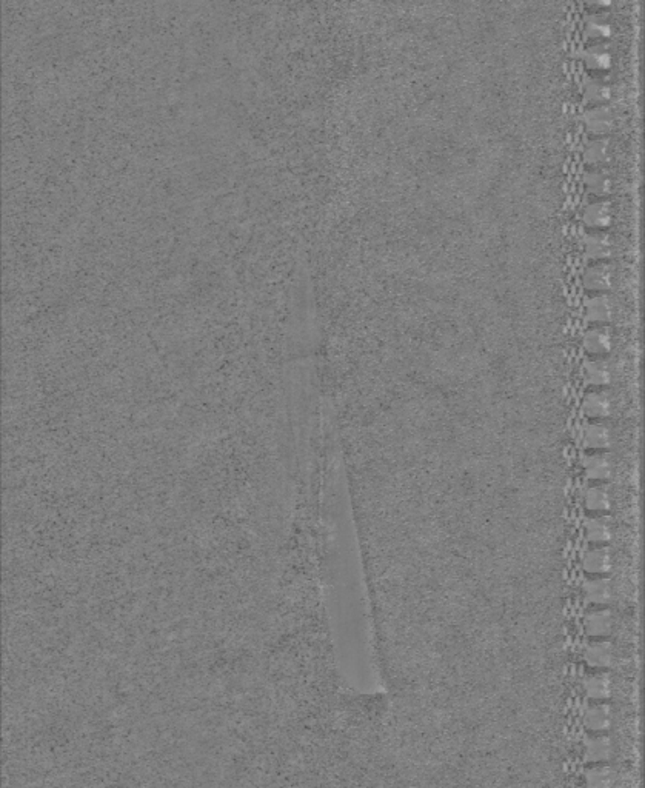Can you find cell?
Listing matches in <instances>:
<instances>
[{"label": "cell", "mask_w": 645, "mask_h": 788, "mask_svg": "<svg viewBox=\"0 0 645 788\" xmlns=\"http://www.w3.org/2000/svg\"><path fill=\"white\" fill-rule=\"evenodd\" d=\"M586 248L587 253L593 259H605L612 251V242L607 234L604 233H593L587 236L586 239Z\"/></svg>", "instance_id": "7"}, {"label": "cell", "mask_w": 645, "mask_h": 788, "mask_svg": "<svg viewBox=\"0 0 645 788\" xmlns=\"http://www.w3.org/2000/svg\"><path fill=\"white\" fill-rule=\"evenodd\" d=\"M586 470L590 477H595V479H604V477L610 474V464L605 457L599 455L590 456L586 460Z\"/></svg>", "instance_id": "17"}, {"label": "cell", "mask_w": 645, "mask_h": 788, "mask_svg": "<svg viewBox=\"0 0 645 788\" xmlns=\"http://www.w3.org/2000/svg\"><path fill=\"white\" fill-rule=\"evenodd\" d=\"M586 628L590 636H607L613 630V616L608 610H595L587 615Z\"/></svg>", "instance_id": "6"}, {"label": "cell", "mask_w": 645, "mask_h": 788, "mask_svg": "<svg viewBox=\"0 0 645 788\" xmlns=\"http://www.w3.org/2000/svg\"><path fill=\"white\" fill-rule=\"evenodd\" d=\"M586 595L588 600L595 602V604H605L610 596H612V591H610V587L605 581L595 579L587 582Z\"/></svg>", "instance_id": "14"}, {"label": "cell", "mask_w": 645, "mask_h": 788, "mask_svg": "<svg viewBox=\"0 0 645 788\" xmlns=\"http://www.w3.org/2000/svg\"><path fill=\"white\" fill-rule=\"evenodd\" d=\"M584 569L591 574H603L610 569L608 553L603 548H593L584 556Z\"/></svg>", "instance_id": "8"}, {"label": "cell", "mask_w": 645, "mask_h": 788, "mask_svg": "<svg viewBox=\"0 0 645 788\" xmlns=\"http://www.w3.org/2000/svg\"><path fill=\"white\" fill-rule=\"evenodd\" d=\"M616 777L615 770L607 764H591L586 770L587 788H615Z\"/></svg>", "instance_id": "5"}, {"label": "cell", "mask_w": 645, "mask_h": 788, "mask_svg": "<svg viewBox=\"0 0 645 788\" xmlns=\"http://www.w3.org/2000/svg\"><path fill=\"white\" fill-rule=\"evenodd\" d=\"M613 123L612 113L605 106H596L587 114V125L591 131L603 135Z\"/></svg>", "instance_id": "9"}, {"label": "cell", "mask_w": 645, "mask_h": 788, "mask_svg": "<svg viewBox=\"0 0 645 788\" xmlns=\"http://www.w3.org/2000/svg\"><path fill=\"white\" fill-rule=\"evenodd\" d=\"M615 753L613 739L605 734L595 733L586 739V758L590 764H607Z\"/></svg>", "instance_id": "2"}, {"label": "cell", "mask_w": 645, "mask_h": 788, "mask_svg": "<svg viewBox=\"0 0 645 788\" xmlns=\"http://www.w3.org/2000/svg\"><path fill=\"white\" fill-rule=\"evenodd\" d=\"M608 431L603 425H588L586 428V444L588 448L603 450L608 445Z\"/></svg>", "instance_id": "13"}, {"label": "cell", "mask_w": 645, "mask_h": 788, "mask_svg": "<svg viewBox=\"0 0 645 788\" xmlns=\"http://www.w3.org/2000/svg\"><path fill=\"white\" fill-rule=\"evenodd\" d=\"M587 312L590 319H593V321L598 322H604L612 316V304H610L607 296H596L593 299H590V302L587 305Z\"/></svg>", "instance_id": "11"}, {"label": "cell", "mask_w": 645, "mask_h": 788, "mask_svg": "<svg viewBox=\"0 0 645 788\" xmlns=\"http://www.w3.org/2000/svg\"><path fill=\"white\" fill-rule=\"evenodd\" d=\"M587 379H588V382L593 384V385L607 384V380H608L607 368L603 367L600 364H598V362H595V364H590L587 367Z\"/></svg>", "instance_id": "23"}, {"label": "cell", "mask_w": 645, "mask_h": 788, "mask_svg": "<svg viewBox=\"0 0 645 788\" xmlns=\"http://www.w3.org/2000/svg\"><path fill=\"white\" fill-rule=\"evenodd\" d=\"M610 345H612V341H610V336L604 330H591L586 336V348L590 353H605L610 348Z\"/></svg>", "instance_id": "15"}, {"label": "cell", "mask_w": 645, "mask_h": 788, "mask_svg": "<svg viewBox=\"0 0 645 788\" xmlns=\"http://www.w3.org/2000/svg\"><path fill=\"white\" fill-rule=\"evenodd\" d=\"M608 153V144L603 139H596L590 142L586 149V157L588 162H603Z\"/></svg>", "instance_id": "20"}, {"label": "cell", "mask_w": 645, "mask_h": 788, "mask_svg": "<svg viewBox=\"0 0 645 788\" xmlns=\"http://www.w3.org/2000/svg\"><path fill=\"white\" fill-rule=\"evenodd\" d=\"M584 219L587 224L593 227H604L610 222V219H612V212H610L607 203L595 202L586 208Z\"/></svg>", "instance_id": "10"}, {"label": "cell", "mask_w": 645, "mask_h": 788, "mask_svg": "<svg viewBox=\"0 0 645 788\" xmlns=\"http://www.w3.org/2000/svg\"><path fill=\"white\" fill-rule=\"evenodd\" d=\"M587 185L588 188L593 190L596 194H604L610 188V179L603 171H593L587 176Z\"/></svg>", "instance_id": "21"}, {"label": "cell", "mask_w": 645, "mask_h": 788, "mask_svg": "<svg viewBox=\"0 0 645 788\" xmlns=\"http://www.w3.org/2000/svg\"><path fill=\"white\" fill-rule=\"evenodd\" d=\"M584 280L590 288H607L612 283V271L607 267H603V265H598V267L587 270Z\"/></svg>", "instance_id": "12"}, {"label": "cell", "mask_w": 645, "mask_h": 788, "mask_svg": "<svg viewBox=\"0 0 645 788\" xmlns=\"http://www.w3.org/2000/svg\"><path fill=\"white\" fill-rule=\"evenodd\" d=\"M588 96L593 101H604V99H607V96H608V88L604 84L595 82V84H591L590 88H588Z\"/></svg>", "instance_id": "25"}, {"label": "cell", "mask_w": 645, "mask_h": 788, "mask_svg": "<svg viewBox=\"0 0 645 788\" xmlns=\"http://www.w3.org/2000/svg\"><path fill=\"white\" fill-rule=\"evenodd\" d=\"M613 707L607 704V701H593L586 708L584 724L590 731H607L613 725Z\"/></svg>", "instance_id": "1"}, {"label": "cell", "mask_w": 645, "mask_h": 788, "mask_svg": "<svg viewBox=\"0 0 645 788\" xmlns=\"http://www.w3.org/2000/svg\"><path fill=\"white\" fill-rule=\"evenodd\" d=\"M610 60H612V57H610L608 52L600 47L590 48V51L587 52L588 65L593 68H607L610 65Z\"/></svg>", "instance_id": "22"}, {"label": "cell", "mask_w": 645, "mask_h": 788, "mask_svg": "<svg viewBox=\"0 0 645 788\" xmlns=\"http://www.w3.org/2000/svg\"><path fill=\"white\" fill-rule=\"evenodd\" d=\"M586 662L593 668H608L615 663V647L608 641H593L586 649Z\"/></svg>", "instance_id": "4"}, {"label": "cell", "mask_w": 645, "mask_h": 788, "mask_svg": "<svg viewBox=\"0 0 645 788\" xmlns=\"http://www.w3.org/2000/svg\"><path fill=\"white\" fill-rule=\"evenodd\" d=\"M584 410L588 416H593V418H600V416H605L610 411V402L604 394L600 393H593L590 394L586 404H584Z\"/></svg>", "instance_id": "16"}, {"label": "cell", "mask_w": 645, "mask_h": 788, "mask_svg": "<svg viewBox=\"0 0 645 788\" xmlns=\"http://www.w3.org/2000/svg\"><path fill=\"white\" fill-rule=\"evenodd\" d=\"M587 536H588L590 541L598 542V544L607 542L610 539V528H608L605 522L599 520V519L588 520L587 522Z\"/></svg>", "instance_id": "19"}, {"label": "cell", "mask_w": 645, "mask_h": 788, "mask_svg": "<svg viewBox=\"0 0 645 788\" xmlns=\"http://www.w3.org/2000/svg\"><path fill=\"white\" fill-rule=\"evenodd\" d=\"M584 690L593 701H607L613 695V679L605 671H595L586 676Z\"/></svg>", "instance_id": "3"}, {"label": "cell", "mask_w": 645, "mask_h": 788, "mask_svg": "<svg viewBox=\"0 0 645 788\" xmlns=\"http://www.w3.org/2000/svg\"><path fill=\"white\" fill-rule=\"evenodd\" d=\"M586 506L591 511H605L610 506L607 493L604 490L593 486V489H590L586 494Z\"/></svg>", "instance_id": "18"}, {"label": "cell", "mask_w": 645, "mask_h": 788, "mask_svg": "<svg viewBox=\"0 0 645 788\" xmlns=\"http://www.w3.org/2000/svg\"><path fill=\"white\" fill-rule=\"evenodd\" d=\"M587 31L593 38H607L612 33V25L603 19H593L587 23Z\"/></svg>", "instance_id": "24"}]
</instances>
